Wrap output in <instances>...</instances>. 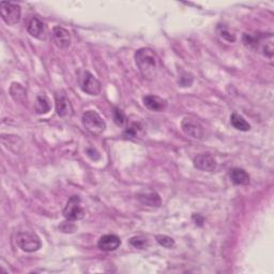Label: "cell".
Listing matches in <instances>:
<instances>
[{
  "instance_id": "1",
  "label": "cell",
  "mask_w": 274,
  "mask_h": 274,
  "mask_svg": "<svg viewBox=\"0 0 274 274\" xmlns=\"http://www.w3.org/2000/svg\"><path fill=\"white\" fill-rule=\"evenodd\" d=\"M135 62L142 75L146 79H153L158 75L160 59L151 48L143 47L135 53Z\"/></svg>"
},
{
  "instance_id": "19",
  "label": "cell",
  "mask_w": 274,
  "mask_h": 274,
  "mask_svg": "<svg viewBox=\"0 0 274 274\" xmlns=\"http://www.w3.org/2000/svg\"><path fill=\"white\" fill-rule=\"evenodd\" d=\"M230 123L233 127L237 128V130L242 132H246L251 128V125H249L246 120L238 114H232L230 116Z\"/></svg>"
},
{
  "instance_id": "17",
  "label": "cell",
  "mask_w": 274,
  "mask_h": 274,
  "mask_svg": "<svg viewBox=\"0 0 274 274\" xmlns=\"http://www.w3.org/2000/svg\"><path fill=\"white\" fill-rule=\"evenodd\" d=\"M36 111L39 115H45L48 111L51 110V102L48 100L47 96L45 94H40L38 95L37 101H36V105H35Z\"/></svg>"
},
{
  "instance_id": "15",
  "label": "cell",
  "mask_w": 274,
  "mask_h": 274,
  "mask_svg": "<svg viewBox=\"0 0 274 274\" xmlns=\"http://www.w3.org/2000/svg\"><path fill=\"white\" fill-rule=\"evenodd\" d=\"M139 199L141 203L148 207H160L161 197L157 192H144L139 194Z\"/></svg>"
},
{
  "instance_id": "22",
  "label": "cell",
  "mask_w": 274,
  "mask_h": 274,
  "mask_svg": "<svg viewBox=\"0 0 274 274\" xmlns=\"http://www.w3.org/2000/svg\"><path fill=\"white\" fill-rule=\"evenodd\" d=\"M112 116H114V121L117 125L119 126H122L125 122V116L124 114L122 112L121 109H119V108H115L114 109V112H112Z\"/></svg>"
},
{
  "instance_id": "24",
  "label": "cell",
  "mask_w": 274,
  "mask_h": 274,
  "mask_svg": "<svg viewBox=\"0 0 274 274\" xmlns=\"http://www.w3.org/2000/svg\"><path fill=\"white\" fill-rule=\"evenodd\" d=\"M59 229L62 231V232H66V233H72L74 232L76 230V226L75 225L72 223V221H68L67 222H63L59 225Z\"/></svg>"
},
{
  "instance_id": "2",
  "label": "cell",
  "mask_w": 274,
  "mask_h": 274,
  "mask_svg": "<svg viewBox=\"0 0 274 274\" xmlns=\"http://www.w3.org/2000/svg\"><path fill=\"white\" fill-rule=\"evenodd\" d=\"M85 130L92 135H101L106 130V123L103 118L94 110H87L82 117Z\"/></svg>"
},
{
  "instance_id": "26",
  "label": "cell",
  "mask_w": 274,
  "mask_h": 274,
  "mask_svg": "<svg viewBox=\"0 0 274 274\" xmlns=\"http://www.w3.org/2000/svg\"><path fill=\"white\" fill-rule=\"evenodd\" d=\"M86 152H87V156L89 157L91 160H93V161H96V160L100 159L99 152L96 151V150H94L93 148H88Z\"/></svg>"
},
{
  "instance_id": "20",
  "label": "cell",
  "mask_w": 274,
  "mask_h": 274,
  "mask_svg": "<svg viewBox=\"0 0 274 274\" xmlns=\"http://www.w3.org/2000/svg\"><path fill=\"white\" fill-rule=\"evenodd\" d=\"M130 244L132 246H134L135 248L144 249L149 245V241L146 237H144V236H136V237H133L130 239Z\"/></svg>"
},
{
  "instance_id": "3",
  "label": "cell",
  "mask_w": 274,
  "mask_h": 274,
  "mask_svg": "<svg viewBox=\"0 0 274 274\" xmlns=\"http://www.w3.org/2000/svg\"><path fill=\"white\" fill-rule=\"evenodd\" d=\"M16 243L24 252L34 253L39 251L42 246V242L35 232L23 231L16 236Z\"/></svg>"
},
{
  "instance_id": "23",
  "label": "cell",
  "mask_w": 274,
  "mask_h": 274,
  "mask_svg": "<svg viewBox=\"0 0 274 274\" xmlns=\"http://www.w3.org/2000/svg\"><path fill=\"white\" fill-rule=\"evenodd\" d=\"M178 83L181 87H191V85L193 84V76L185 72V73L180 75Z\"/></svg>"
},
{
  "instance_id": "7",
  "label": "cell",
  "mask_w": 274,
  "mask_h": 274,
  "mask_svg": "<svg viewBox=\"0 0 274 274\" xmlns=\"http://www.w3.org/2000/svg\"><path fill=\"white\" fill-rule=\"evenodd\" d=\"M182 131L191 139L201 140L204 137V127L193 117H185L181 122Z\"/></svg>"
},
{
  "instance_id": "4",
  "label": "cell",
  "mask_w": 274,
  "mask_h": 274,
  "mask_svg": "<svg viewBox=\"0 0 274 274\" xmlns=\"http://www.w3.org/2000/svg\"><path fill=\"white\" fill-rule=\"evenodd\" d=\"M63 216L66 217L68 221H79L84 219L85 216V210L82 206V200L78 196H72L67 201V205L64 207L62 211Z\"/></svg>"
},
{
  "instance_id": "18",
  "label": "cell",
  "mask_w": 274,
  "mask_h": 274,
  "mask_svg": "<svg viewBox=\"0 0 274 274\" xmlns=\"http://www.w3.org/2000/svg\"><path fill=\"white\" fill-rule=\"evenodd\" d=\"M10 94L16 102H23L27 98L26 89L19 83H12L10 87Z\"/></svg>"
},
{
  "instance_id": "25",
  "label": "cell",
  "mask_w": 274,
  "mask_h": 274,
  "mask_svg": "<svg viewBox=\"0 0 274 274\" xmlns=\"http://www.w3.org/2000/svg\"><path fill=\"white\" fill-rule=\"evenodd\" d=\"M219 31H220V35L223 39L226 40V41L228 42H235L236 41V36L232 35L231 32L225 27H220L219 28Z\"/></svg>"
},
{
  "instance_id": "11",
  "label": "cell",
  "mask_w": 274,
  "mask_h": 274,
  "mask_svg": "<svg viewBox=\"0 0 274 274\" xmlns=\"http://www.w3.org/2000/svg\"><path fill=\"white\" fill-rule=\"evenodd\" d=\"M27 31L31 37L39 40H45L47 36V29L45 24L39 18H32L28 24Z\"/></svg>"
},
{
  "instance_id": "12",
  "label": "cell",
  "mask_w": 274,
  "mask_h": 274,
  "mask_svg": "<svg viewBox=\"0 0 274 274\" xmlns=\"http://www.w3.org/2000/svg\"><path fill=\"white\" fill-rule=\"evenodd\" d=\"M121 245V240L116 235H104L100 238L98 247L103 252H112Z\"/></svg>"
},
{
  "instance_id": "10",
  "label": "cell",
  "mask_w": 274,
  "mask_h": 274,
  "mask_svg": "<svg viewBox=\"0 0 274 274\" xmlns=\"http://www.w3.org/2000/svg\"><path fill=\"white\" fill-rule=\"evenodd\" d=\"M53 39L56 46L61 48V50H67L71 45V36L70 32L63 27L56 26L53 29Z\"/></svg>"
},
{
  "instance_id": "13",
  "label": "cell",
  "mask_w": 274,
  "mask_h": 274,
  "mask_svg": "<svg viewBox=\"0 0 274 274\" xmlns=\"http://www.w3.org/2000/svg\"><path fill=\"white\" fill-rule=\"evenodd\" d=\"M143 102L144 105L152 111H163L167 106L166 100L155 94H148L144 96Z\"/></svg>"
},
{
  "instance_id": "16",
  "label": "cell",
  "mask_w": 274,
  "mask_h": 274,
  "mask_svg": "<svg viewBox=\"0 0 274 274\" xmlns=\"http://www.w3.org/2000/svg\"><path fill=\"white\" fill-rule=\"evenodd\" d=\"M230 180L236 185H247L249 184V176L241 168H232L229 173Z\"/></svg>"
},
{
  "instance_id": "21",
  "label": "cell",
  "mask_w": 274,
  "mask_h": 274,
  "mask_svg": "<svg viewBox=\"0 0 274 274\" xmlns=\"http://www.w3.org/2000/svg\"><path fill=\"white\" fill-rule=\"evenodd\" d=\"M157 241L160 245H162L163 247L166 248H173L175 246V240L166 235H159L157 236Z\"/></svg>"
},
{
  "instance_id": "9",
  "label": "cell",
  "mask_w": 274,
  "mask_h": 274,
  "mask_svg": "<svg viewBox=\"0 0 274 274\" xmlns=\"http://www.w3.org/2000/svg\"><path fill=\"white\" fill-rule=\"evenodd\" d=\"M194 166L197 169L204 172L211 173L216 168V161L211 155H208V153H201L194 158Z\"/></svg>"
},
{
  "instance_id": "14",
  "label": "cell",
  "mask_w": 274,
  "mask_h": 274,
  "mask_svg": "<svg viewBox=\"0 0 274 274\" xmlns=\"http://www.w3.org/2000/svg\"><path fill=\"white\" fill-rule=\"evenodd\" d=\"M260 46V53L269 60L273 59V37L270 34L268 37H257L256 48Z\"/></svg>"
},
{
  "instance_id": "5",
  "label": "cell",
  "mask_w": 274,
  "mask_h": 274,
  "mask_svg": "<svg viewBox=\"0 0 274 274\" xmlns=\"http://www.w3.org/2000/svg\"><path fill=\"white\" fill-rule=\"evenodd\" d=\"M0 13H2L4 22L10 26L16 25L21 21L22 10L18 4L3 2L0 4Z\"/></svg>"
},
{
  "instance_id": "8",
  "label": "cell",
  "mask_w": 274,
  "mask_h": 274,
  "mask_svg": "<svg viewBox=\"0 0 274 274\" xmlns=\"http://www.w3.org/2000/svg\"><path fill=\"white\" fill-rule=\"evenodd\" d=\"M56 111L61 118L70 117L73 114V106L68 96L62 92L56 94Z\"/></svg>"
},
{
  "instance_id": "6",
  "label": "cell",
  "mask_w": 274,
  "mask_h": 274,
  "mask_svg": "<svg viewBox=\"0 0 274 274\" xmlns=\"http://www.w3.org/2000/svg\"><path fill=\"white\" fill-rule=\"evenodd\" d=\"M79 87L89 95H98L102 90V85L98 78H95L90 72L85 71L79 76Z\"/></svg>"
}]
</instances>
